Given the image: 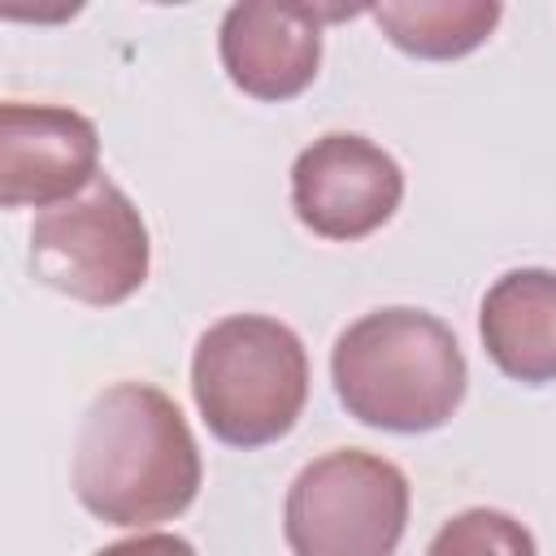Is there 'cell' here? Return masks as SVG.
Returning <instances> with one entry per match:
<instances>
[{
    "label": "cell",
    "mask_w": 556,
    "mask_h": 556,
    "mask_svg": "<svg viewBox=\"0 0 556 556\" xmlns=\"http://www.w3.org/2000/svg\"><path fill=\"white\" fill-rule=\"evenodd\" d=\"M334 395L361 426L426 434L452 421L469 365L452 326L426 308L391 304L356 317L330 348Z\"/></svg>",
    "instance_id": "2"
},
{
    "label": "cell",
    "mask_w": 556,
    "mask_h": 556,
    "mask_svg": "<svg viewBox=\"0 0 556 556\" xmlns=\"http://www.w3.org/2000/svg\"><path fill=\"white\" fill-rule=\"evenodd\" d=\"M408 508L413 491L395 460L334 447L308 460L287 486L282 534L291 556H395Z\"/></svg>",
    "instance_id": "4"
},
{
    "label": "cell",
    "mask_w": 556,
    "mask_h": 556,
    "mask_svg": "<svg viewBox=\"0 0 556 556\" xmlns=\"http://www.w3.org/2000/svg\"><path fill=\"white\" fill-rule=\"evenodd\" d=\"M100 174V130L70 104H0V204L56 208Z\"/></svg>",
    "instance_id": "7"
},
{
    "label": "cell",
    "mask_w": 556,
    "mask_h": 556,
    "mask_svg": "<svg viewBox=\"0 0 556 556\" xmlns=\"http://www.w3.org/2000/svg\"><path fill=\"white\" fill-rule=\"evenodd\" d=\"M426 556H539L534 534L504 508H465L439 526Z\"/></svg>",
    "instance_id": "11"
},
{
    "label": "cell",
    "mask_w": 556,
    "mask_h": 556,
    "mask_svg": "<svg viewBox=\"0 0 556 556\" xmlns=\"http://www.w3.org/2000/svg\"><path fill=\"white\" fill-rule=\"evenodd\" d=\"M200 447L182 408L152 382L104 387L74 439L70 486L104 526H152L200 495Z\"/></svg>",
    "instance_id": "1"
},
{
    "label": "cell",
    "mask_w": 556,
    "mask_h": 556,
    "mask_svg": "<svg viewBox=\"0 0 556 556\" xmlns=\"http://www.w3.org/2000/svg\"><path fill=\"white\" fill-rule=\"evenodd\" d=\"M26 261L43 287L113 308L148 282L152 239L135 200L113 178H96L78 200L35 217Z\"/></svg>",
    "instance_id": "5"
},
{
    "label": "cell",
    "mask_w": 556,
    "mask_h": 556,
    "mask_svg": "<svg viewBox=\"0 0 556 556\" xmlns=\"http://www.w3.org/2000/svg\"><path fill=\"white\" fill-rule=\"evenodd\" d=\"M343 13L365 9H326V4H274L248 0L230 4L217 30V52L226 78L252 100H295L313 87L321 65V26Z\"/></svg>",
    "instance_id": "8"
},
{
    "label": "cell",
    "mask_w": 556,
    "mask_h": 556,
    "mask_svg": "<svg viewBox=\"0 0 556 556\" xmlns=\"http://www.w3.org/2000/svg\"><path fill=\"white\" fill-rule=\"evenodd\" d=\"M191 395L213 439L243 452L278 443L308 404V352L287 321L230 313L195 339Z\"/></svg>",
    "instance_id": "3"
},
{
    "label": "cell",
    "mask_w": 556,
    "mask_h": 556,
    "mask_svg": "<svg viewBox=\"0 0 556 556\" xmlns=\"http://www.w3.org/2000/svg\"><path fill=\"white\" fill-rule=\"evenodd\" d=\"M378 30L408 56L456 61L491 39L504 17L500 0H387L369 4Z\"/></svg>",
    "instance_id": "10"
},
{
    "label": "cell",
    "mask_w": 556,
    "mask_h": 556,
    "mask_svg": "<svg viewBox=\"0 0 556 556\" xmlns=\"http://www.w3.org/2000/svg\"><path fill=\"white\" fill-rule=\"evenodd\" d=\"M96 556H200L182 534H165V530H152V534H135V539H122V543H109L100 547Z\"/></svg>",
    "instance_id": "12"
},
{
    "label": "cell",
    "mask_w": 556,
    "mask_h": 556,
    "mask_svg": "<svg viewBox=\"0 0 556 556\" xmlns=\"http://www.w3.org/2000/svg\"><path fill=\"white\" fill-rule=\"evenodd\" d=\"M404 200L400 161L352 130L313 139L291 165V208L321 239L356 243L382 230Z\"/></svg>",
    "instance_id": "6"
},
{
    "label": "cell",
    "mask_w": 556,
    "mask_h": 556,
    "mask_svg": "<svg viewBox=\"0 0 556 556\" xmlns=\"http://www.w3.org/2000/svg\"><path fill=\"white\" fill-rule=\"evenodd\" d=\"M478 334L513 382H556V269L526 265L500 274L482 295Z\"/></svg>",
    "instance_id": "9"
}]
</instances>
